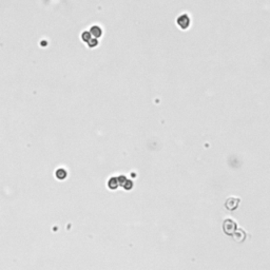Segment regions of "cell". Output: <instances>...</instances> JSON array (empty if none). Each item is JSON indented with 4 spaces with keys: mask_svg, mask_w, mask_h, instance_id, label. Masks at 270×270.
Returning <instances> with one entry per match:
<instances>
[{
    "mask_svg": "<svg viewBox=\"0 0 270 270\" xmlns=\"http://www.w3.org/2000/svg\"><path fill=\"white\" fill-rule=\"evenodd\" d=\"M56 177L58 179H65L66 177V175H68V173H66V171L63 169V168H60V169H58L56 171Z\"/></svg>",
    "mask_w": 270,
    "mask_h": 270,
    "instance_id": "cell-6",
    "label": "cell"
},
{
    "mask_svg": "<svg viewBox=\"0 0 270 270\" xmlns=\"http://www.w3.org/2000/svg\"><path fill=\"white\" fill-rule=\"evenodd\" d=\"M223 229H224V232L228 236H231V234L234 233V231L236 230V222H233L230 219H227L223 224Z\"/></svg>",
    "mask_w": 270,
    "mask_h": 270,
    "instance_id": "cell-1",
    "label": "cell"
},
{
    "mask_svg": "<svg viewBox=\"0 0 270 270\" xmlns=\"http://www.w3.org/2000/svg\"><path fill=\"white\" fill-rule=\"evenodd\" d=\"M127 181H128V179H127V177H126L124 175L118 176V182H119V186H123V187H124V185L126 184Z\"/></svg>",
    "mask_w": 270,
    "mask_h": 270,
    "instance_id": "cell-9",
    "label": "cell"
},
{
    "mask_svg": "<svg viewBox=\"0 0 270 270\" xmlns=\"http://www.w3.org/2000/svg\"><path fill=\"white\" fill-rule=\"evenodd\" d=\"M88 45H89L90 48H95V46H96V45H98V41H97V39H96V38L91 39V40H90V41L88 42Z\"/></svg>",
    "mask_w": 270,
    "mask_h": 270,
    "instance_id": "cell-10",
    "label": "cell"
},
{
    "mask_svg": "<svg viewBox=\"0 0 270 270\" xmlns=\"http://www.w3.org/2000/svg\"><path fill=\"white\" fill-rule=\"evenodd\" d=\"M91 34L93 37H95V38H98V37L101 36V34H103V30L97 27V25H94L92 29H91Z\"/></svg>",
    "mask_w": 270,
    "mask_h": 270,
    "instance_id": "cell-5",
    "label": "cell"
},
{
    "mask_svg": "<svg viewBox=\"0 0 270 270\" xmlns=\"http://www.w3.org/2000/svg\"><path fill=\"white\" fill-rule=\"evenodd\" d=\"M240 204V199H236V197H229V199L226 201L225 203V207L228 209V210H236V209L239 207Z\"/></svg>",
    "mask_w": 270,
    "mask_h": 270,
    "instance_id": "cell-2",
    "label": "cell"
},
{
    "mask_svg": "<svg viewBox=\"0 0 270 270\" xmlns=\"http://www.w3.org/2000/svg\"><path fill=\"white\" fill-rule=\"evenodd\" d=\"M177 23L182 29H186V28H188V25H189L190 20H189V18H188L187 15H184V16L179 17L178 20H177Z\"/></svg>",
    "mask_w": 270,
    "mask_h": 270,
    "instance_id": "cell-3",
    "label": "cell"
},
{
    "mask_svg": "<svg viewBox=\"0 0 270 270\" xmlns=\"http://www.w3.org/2000/svg\"><path fill=\"white\" fill-rule=\"evenodd\" d=\"M119 186V182H118V177H111L108 182V187L111 190H115L117 189V187Z\"/></svg>",
    "mask_w": 270,
    "mask_h": 270,
    "instance_id": "cell-4",
    "label": "cell"
},
{
    "mask_svg": "<svg viewBox=\"0 0 270 270\" xmlns=\"http://www.w3.org/2000/svg\"><path fill=\"white\" fill-rule=\"evenodd\" d=\"M91 37H92L91 32H83L82 35H81V38H82V40H83L85 42H89L90 40L92 39Z\"/></svg>",
    "mask_w": 270,
    "mask_h": 270,
    "instance_id": "cell-7",
    "label": "cell"
},
{
    "mask_svg": "<svg viewBox=\"0 0 270 270\" xmlns=\"http://www.w3.org/2000/svg\"><path fill=\"white\" fill-rule=\"evenodd\" d=\"M124 188L126 190H131L132 188H133V182L132 181H129V179H128V181L126 182V184L124 185Z\"/></svg>",
    "mask_w": 270,
    "mask_h": 270,
    "instance_id": "cell-8",
    "label": "cell"
}]
</instances>
